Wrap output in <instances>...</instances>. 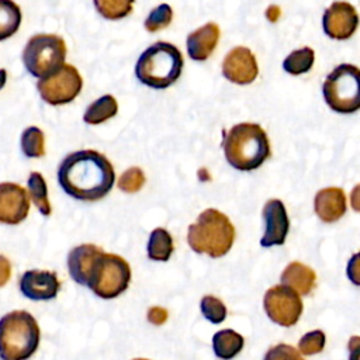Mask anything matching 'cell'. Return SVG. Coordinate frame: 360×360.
Returning <instances> with one entry per match:
<instances>
[{
	"mask_svg": "<svg viewBox=\"0 0 360 360\" xmlns=\"http://www.w3.org/2000/svg\"><path fill=\"white\" fill-rule=\"evenodd\" d=\"M83 86V79L73 65H62L52 75L37 83L41 98L51 105H62L73 101Z\"/></svg>",
	"mask_w": 360,
	"mask_h": 360,
	"instance_id": "cell-9",
	"label": "cell"
},
{
	"mask_svg": "<svg viewBox=\"0 0 360 360\" xmlns=\"http://www.w3.org/2000/svg\"><path fill=\"white\" fill-rule=\"evenodd\" d=\"M115 173L110 160L93 149L76 150L59 165L58 181L63 191L82 201H97L114 186Z\"/></svg>",
	"mask_w": 360,
	"mask_h": 360,
	"instance_id": "cell-1",
	"label": "cell"
},
{
	"mask_svg": "<svg viewBox=\"0 0 360 360\" xmlns=\"http://www.w3.org/2000/svg\"><path fill=\"white\" fill-rule=\"evenodd\" d=\"M280 280L284 285H288L297 292L308 295L315 287L316 274L309 266L301 262H291L281 273Z\"/></svg>",
	"mask_w": 360,
	"mask_h": 360,
	"instance_id": "cell-19",
	"label": "cell"
},
{
	"mask_svg": "<svg viewBox=\"0 0 360 360\" xmlns=\"http://www.w3.org/2000/svg\"><path fill=\"white\" fill-rule=\"evenodd\" d=\"M243 336L233 329H222L212 336L214 353L222 360L233 359L243 349Z\"/></svg>",
	"mask_w": 360,
	"mask_h": 360,
	"instance_id": "cell-20",
	"label": "cell"
},
{
	"mask_svg": "<svg viewBox=\"0 0 360 360\" xmlns=\"http://www.w3.org/2000/svg\"><path fill=\"white\" fill-rule=\"evenodd\" d=\"M315 60V53L311 48L304 46L301 49L292 51L283 62V68L290 75H302L307 73Z\"/></svg>",
	"mask_w": 360,
	"mask_h": 360,
	"instance_id": "cell-25",
	"label": "cell"
},
{
	"mask_svg": "<svg viewBox=\"0 0 360 360\" xmlns=\"http://www.w3.org/2000/svg\"><path fill=\"white\" fill-rule=\"evenodd\" d=\"M21 8L13 0H0V41L13 37L21 24Z\"/></svg>",
	"mask_w": 360,
	"mask_h": 360,
	"instance_id": "cell-23",
	"label": "cell"
},
{
	"mask_svg": "<svg viewBox=\"0 0 360 360\" xmlns=\"http://www.w3.org/2000/svg\"><path fill=\"white\" fill-rule=\"evenodd\" d=\"M257 73V62L249 48H232L222 60V75L232 83L249 84L256 79Z\"/></svg>",
	"mask_w": 360,
	"mask_h": 360,
	"instance_id": "cell-13",
	"label": "cell"
},
{
	"mask_svg": "<svg viewBox=\"0 0 360 360\" xmlns=\"http://www.w3.org/2000/svg\"><path fill=\"white\" fill-rule=\"evenodd\" d=\"M325 342H326L325 333L321 329H315V330H311V332L305 333L300 339L298 349H300L301 354L312 356V354H316V353L323 350Z\"/></svg>",
	"mask_w": 360,
	"mask_h": 360,
	"instance_id": "cell-30",
	"label": "cell"
},
{
	"mask_svg": "<svg viewBox=\"0 0 360 360\" xmlns=\"http://www.w3.org/2000/svg\"><path fill=\"white\" fill-rule=\"evenodd\" d=\"M219 41V27L215 22L205 25L190 32L187 37V52L194 60H205L217 48Z\"/></svg>",
	"mask_w": 360,
	"mask_h": 360,
	"instance_id": "cell-18",
	"label": "cell"
},
{
	"mask_svg": "<svg viewBox=\"0 0 360 360\" xmlns=\"http://www.w3.org/2000/svg\"><path fill=\"white\" fill-rule=\"evenodd\" d=\"M143 183H145L143 172L139 167H129L121 174L118 180V187L125 193H136L142 188Z\"/></svg>",
	"mask_w": 360,
	"mask_h": 360,
	"instance_id": "cell-31",
	"label": "cell"
},
{
	"mask_svg": "<svg viewBox=\"0 0 360 360\" xmlns=\"http://www.w3.org/2000/svg\"><path fill=\"white\" fill-rule=\"evenodd\" d=\"M263 307L274 323L285 328L295 325L302 314V301L298 292L284 284L273 285L266 291Z\"/></svg>",
	"mask_w": 360,
	"mask_h": 360,
	"instance_id": "cell-10",
	"label": "cell"
},
{
	"mask_svg": "<svg viewBox=\"0 0 360 360\" xmlns=\"http://www.w3.org/2000/svg\"><path fill=\"white\" fill-rule=\"evenodd\" d=\"M323 31L333 39L350 38L359 24L356 8L347 1H335L323 13Z\"/></svg>",
	"mask_w": 360,
	"mask_h": 360,
	"instance_id": "cell-12",
	"label": "cell"
},
{
	"mask_svg": "<svg viewBox=\"0 0 360 360\" xmlns=\"http://www.w3.org/2000/svg\"><path fill=\"white\" fill-rule=\"evenodd\" d=\"M235 240V228L229 218L215 208L202 211L195 224L188 226L187 242L197 253L221 257L229 252Z\"/></svg>",
	"mask_w": 360,
	"mask_h": 360,
	"instance_id": "cell-4",
	"label": "cell"
},
{
	"mask_svg": "<svg viewBox=\"0 0 360 360\" xmlns=\"http://www.w3.org/2000/svg\"><path fill=\"white\" fill-rule=\"evenodd\" d=\"M323 98L336 112L350 114L360 108V73L357 66L342 63L325 79Z\"/></svg>",
	"mask_w": 360,
	"mask_h": 360,
	"instance_id": "cell-6",
	"label": "cell"
},
{
	"mask_svg": "<svg viewBox=\"0 0 360 360\" xmlns=\"http://www.w3.org/2000/svg\"><path fill=\"white\" fill-rule=\"evenodd\" d=\"M100 253H103V249L90 243H84L73 248L68 256V269H69L70 277L76 283L82 285H87L93 264Z\"/></svg>",
	"mask_w": 360,
	"mask_h": 360,
	"instance_id": "cell-16",
	"label": "cell"
},
{
	"mask_svg": "<svg viewBox=\"0 0 360 360\" xmlns=\"http://www.w3.org/2000/svg\"><path fill=\"white\" fill-rule=\"evenodd\" d=\"M27 186H28V197L32 200L38 211L42 215L48 217L52 208L48 200V188L42 174L39 172H31L27 180Z\"/></svg>",
	"mask_w": 360,
	"mask_h": 360,
	"instance_id": "cell-24",
	"label": "cell"
},
{
	"mask_svg": "<svg viewBox=\"0 0 360 360\" xmlns=\"http://www.w3.org/2000/svg\"><path fill=\"white\" fill-rule=\"evenodd\" d=\"M172 18H173V10L169 4L163 3V4H159L158 7H155L149 15L146 17L145 20V28L149 31V32H156L159 30H163L166 28L170 22H172Z\"/></svg>",
	"mask_w": 360,
	"mask_h": 360,
	"instance_id": "cell-28",
	"label": "cell"
},
{
	"mask_svg": "<svg viewBox=\"0 0 360 360\" xmlns=\"http://www.w3.org/2000/svg\"><path fill=\"white\" fill-rule=\"evenodd\" d=\"M264 219V235L260 239L263 248H270L274 245H283L290 229V221L284 204L277 200H269L263 207Z\"/></svg>",
	"mask_w": 360,
	"mask_h": 360,
	"instance_id": "cell-15",
	"label": "cell"
},
{
	"mask_svg": "<svg viewBox=\"0 0 360 360\" xmlns=\"http://www.w3.org/2000/svg\"><path fill=\"white\" fill-rule=\"evenodd\" d=\"M21 150L27 158H41L45 155V136L38 127H28L21 134Z\"/></svg>",
	"mask_w": 360,
	"mask_h": 360,
	"instance_id": "cell-26",
	"label": "cell"
},
{
	"mask_svg": "<svg viewBox=\"0 0 360 360\" xmlns=\"http://www.w3.org/2000/svg\"><path fill=\"white\" fill-rule=\"evenodd\" d=\"M173 239L165 228H155L148 240V257L156 262H166L173 253Z\"/></svg>",
	"mask_w": 360,
	"mask_h": 360,
	"instance_id": "cell-22",
	"label": "cell"
},
{
	"mask_svg": "<svg viewBox=\"0 0 360 360\" xmlns=\"http://www.w3.org/2000/svg\"><path fill=\"white\" fill-rule=\"evenodd\" d=\"M18 285L21 294L34 301L52 300L60 290V281L55 271L38 269L24 271Z\"/></svg>",
	"mask_w": 360,
	"mask_h": 360,
	"instance_id": "cell-14",
	"label": "cell"
},
{
	"mask_svg": "<svg viewBox=\"0 0 360 360\" xmlns=\"http://www.w3.org/2000/svg\"><path fill=\"white\" fill-rule=\"evenodd\" d=\"M6 82H7V72L6 69H0V89L4 87Z\"/></svg>",
	"mask_w": 360,
	"mask_h": 360,
	"instance_id": "cell-35",
	"label": "cell"
},
{
	"mask_svg": "<svg viewBox=\"0 0 360 360\" xmlns=\"http://www.w3.org/2000/svg\"><path fill=\"white\" fill-rule=\"evenodd\" d=\"M316 215L323 222H335L346 212V195L339 187L322 188L316 193L314 200Z\"/></svg>",
	"mask_w": 360,
	"mask_h": 360,
	"instance_id": "cell-17",
	"label": "cell"
},
{
	"mask_svg": "<svg viewBox=\"0 0 360 360\" xmlns=\"http://www.w3.org/2000/svg\"><path fill=\"white\" fill-rule=\"evenodd\" d=\"M200 308L202 315L212 323H221L226 318L225 304L214 295H204L201 298Z\"/></svg>",
	"mask_w": 360,
	"mask_h": 360,
	"instance_id": "cell-29",
	"label": "cell"
},
{
	"mask_svg": "<svg viewBox=\"0 0 360 360\" xmlns=\"http://www.w3.org/2000/svg\"><path fill=\"white\" fill-rule=\"evenodd\" d=\"M96 10L107 20H121L132 11L135 0H93Z\"/></svg>",
	"mask_w": 360,
	"mask_h": 360,
	"instance_id": "cell-27",
	"label": "cell"
},
{
	"mask_svg": "<svg viewBox=\"0 0 360 360\" xmlns=\"http://www.w3.org/2000/svg\"><path fill=\"white\" fill-rule=\"evenodd\" d=\"M11 277V264L10 260L0 255V287L6 285Z\"/></svg>",
	"mask_w": 360,
	"mask_h": 360,
	"instance_id": "cell-34",
	"label": "cell"
},
{
	"mask_svg": "<svg viewBox=\"0 0 360 360\" xmlns=\"http://www.w3.org/2000/svg\"><path fill=\"white\" fill-rule=\"evenodd\" d=\"M66 58V44L55 34H37L28 39L22 51V62L28 73L42 79L56 72Z\"/></svg>",
	"mask_w": 360,
	"mask_h": 360,
	"instance_id": "cell-7",
	"label": "cell"
},
{
	"mask_svg": "<svg viewBox=\"0 0 360 360\" xmlns=\"http://www.w3.org/2000/svg\"><path fill=\"white\" fill-rule=\"evenodd\" d=\"M30 211V197L24 187L17 183H0V222L17 225L22 222Z\"/></svg>",
	"mask_w": 360,
	"mask_h": 360,
	"instance_id": "cell-11",
	"label": "cell"
},
{
	"mask_svg": "<svg viewBox=\"0 0 360 360\" xmlns=\"http://www.w3.org/2000/svg\"><path fill=\"white\" fill-rule=\"evenodd\" d=\"M263 360H304L300 352L285 343H278L267 350Z\"/></svg>",
	"mask_w": 360,
	"mask_h": 360,
	"instance_id": "cell-32",
	"label": "cell"
},
{
	"mask_svg": "<svg viewBox=\"0 0 360 360\" xmlns=\"http://www.w3.org/2000/svg\"><path fill=\"white\" fill-rule=\"evenodd\" d=\"M148 319L153 325H162L167 319V311L162 307H152L148 312Z\"/></svg>",
	"mask_w": 360,
	"mask_h": 360,
	"instance_id": "cell-33",
	"label": "cell"
},
{
	"mask_svg": "<svg viewBox=\"0 0 360 360\" xmlns=\"http://www.w3.org/2000/svg\"><path fill=\"white\" fill-rule=\"evenodd\" d=\"M224 153L228 163L242 172L255 170L270 156V142L259 124L233 125L224 138Z\"/></svg>",
	"mask_w": 360,
	"mask_h": 360,
	"instance_id": "cell-2",
	"label": "cell"
},
{
	"mask_svg": "<svg viewBox=\"0 0 360 360\" xmlns=\"http://www.w3.org/2000/svg\"><path fill=\"white\" fill-rule=\"evenodd\" d=\"M117 111H118V104L115 97H112L111 94H105L97 98L96 101H93L87 107L83 115V120L90 125H97L112 118L117 114Z\"/></svg>",
	"mask_w": 360,
	"mask_h": 360,
	"instance_id": "cell-21",
	"label": "cell"
},
{
	"mask_svg": "<svg viewBox=\"0 0 360 360\" xmlns=\"http://www.w3.org/2000/svg\"><path fill=\"white\" fill-rule=\"evenodd\" d=\"M131 281V267L114 253H100L93 264L87 285L100 298L111 300L122 294Z\"/></svg>",
	"mask_w": 360,
	"mask_h": 360,
	"instance_id": "cell-8",
	"label": "cell"
},
{
	"mask_svg": "<svg viewBox=\"0 0 360 360\" xmlns=\"http://www.w3.org/2000/svg\"><path fill=\"white\" fill-rule=\"evenodd\" d=\"M135 360H148V359H135Z\"/></svg>",
	"mask_w": 360,
	"mask_h": 360,
	"instance_id": "cell-36",
	"label": "cell"
},
{
	"mask_svg": "<svg viewBox=\"0 0 360 360\" xmlns=\"http://www.w3.org/2000/svg\"><path fill=\"white\" fill-rule=\"evenodd\" d=\"M183 65V55L177 46L158 41L141 53L135 65V75L142 84L162 90L180 77Z\"/></svg>",
	"mask_w": 360,
	"mask_h": 360,
	"instance_id": "cell-3",
	"label": "cell"
},
{
	"mask_svg": "<svg viewBox=\"0 0 360 360\" xmlns=\"http://www.w3.org/2000/svg\"><path fill=\"white\" fill-rule=\"evenodd\" d=\"M39 326L27 311H11L0 318V360H28L39 346Z\"/></svg>",
	"mask_w": 360,
	"mask_h": 360,
	"instance_id": "cell-5",
	"label": "cell"
}]
</instances>
